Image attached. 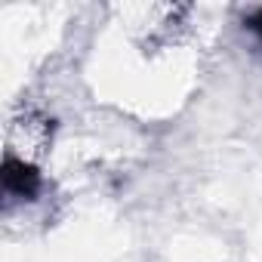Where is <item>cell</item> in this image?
I'll list each match as a JSON object with an SVG mask.
<instances>
[{
  "label": "cell",
  "mask_w": 262,
  "mask_h": 262,
  "mask_svg": "<svg viewBox=\"0 0 262 262\" xmlns=\"http://www.w3.org/2000/svg\"><path fill=\"white\" fill-rule=\"evenodd\" d=\"M4 188L16 198H37L40 191V173L34 164H25L19 161L16 155H7L4 158Z\"/></svg>",
  "instance_id": "cell-1"
},
{
  "label": "cell",
  "mask_w": 262,
  "mask_h": 262,
  "mask_svg": "<svg viewBox=\"0 0 262 262\" xmlns=\"http://www.w3.org/2000/svg\"><path fill=\"white\" fill-rule=\"evenodd\" d=\"M247 25H250V31H253V34L262 40V10H256V13L247 19Z\"/></svg>",
  "instance_id": "cell-2"
}]
</instances>
